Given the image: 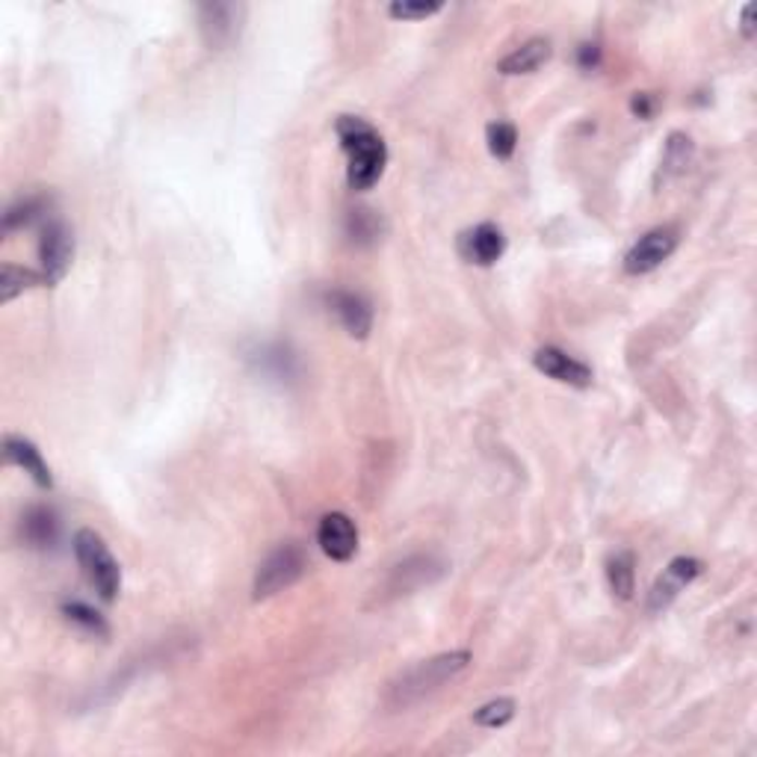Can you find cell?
<instances>
[{
	"label": "cell",
	"instance_id": "83f0119b",
	"mask_svg": "<svg viewBox=\"0 0 757 757\" xmlns=\"http://www.w3.org/2000/svg\"><path fill=\"white\" fill-rule=\"evenodd\" d=\"M740 30H743L746 39H755V7H752V3L743 7V22H740Z\"/></svg>",
	"mask_w": 757,
	"mask_h": 757
},
{
	"label": "cell",
	"instance_id": "9c48e42d",
	"mask_svg": "<svg viewBox=\"0 0 757 757\" xmlns=\"http://www.w3.org/2000/svg\"><path fill=\"white\" fill-rule=\"evenodd\" d=\"M459 252L476 266H495L506 252V234L495 222H480L459 237Z\"/></svg>",
	"mask_w": 757,
	"mask_h": 757
},
{
	"label": "cell",
	"instance_id": "3957f363",
	"mask_svg": "<svg viewBox=\"0 0 757 757\" xmlns=\"http://www.w3.org/2000/svg\"><path fill=\"white\" fill-rule=\"evenodd\" d=\"M74 554L84 568L86 580L92 583V590L101 595V600L113 604L122 592V568L116 557L110 554L107 542L95 530H77L74 533Z\"/></svg>",
	"mask_w": 757,
	"mask_h": 757
},
{
	"label": "cell",
	"instance_id": "e0dca14e",
	"mask_svg": "<svg viewBox=\"0 0 757 757\" xmlns=\"http://www.w3.org/2000/svg\"><path fill=\"white\" fill-rule=\"evenodd\" d=\"M607 583L612 595L619 600H631L636 592V559L631 550H619L616 557L607 559Z\"/></svg>",
	"mask_w": 757,
	"mask_h": 757
},
{
	"label": "cell",
	"instance_id": "ba28073f",
	"mask_svg": "<svg viewBox=\"0 0 757 757\" xmlns=\"http://www.w3.org/2000/svg\"><path fill=\"white\" fill-rule=\"evenodd\" d=\"M705 571V566L698 562L695 557H678L672 559L669 566L662 568V574L657 580H654L651 586V595H648V610L651 612H660L666 610L669 604H672L681 592L693 583L698 574Z\"/></svg>",
	"mask_w": 757,
	"mask_h": 757
},
{
	"label": "cell",
	"instance_id": "603a6c76",
	"mask_svg": "<svg viewBox=\"0 0 757 757\" xmlns=\"http://www.w3.org/2000/svg\"><path fill=\"white\" fill-rule=\"evenodd\" d=\"M516 710L518 705L512 698H495V702H488L473 713V722L480 728H504L516 719Z\"/></svg>",
	"mask_w": 757,
	"mask_h": 757
},
{
	"label": "cell",
	"instance_id": "277c9868",
	"mask_svg": "<svg viewBox=\"0 0 757 757\" xmlns=\"http://www.w3.org/2000/svg\"><path fill=\"white\" fill-rule=\"evenodd\" d=\"M308 571V554L306 547L299 542H284L263 559L258 566V574H255V586H252V598L255 600H266L278 595V592L290 590L294 583L302 580V574Z\"/></svg>",
	"mask_w": 757,
	"mask_h": 757
},
{
	"label": "cell",
	"instance_id": "ac0fdd59",
	"mask_svg": "<svg viewBox=\"0 0 757 757\" xmlns=\"http://www.w3.org/2000/svg\"><path fill=\"white\" fill-rule=\"evenodd\" d=\"M693 154H695L693 139L686 137V134H681V131L669 134V139H666V151H662L660 178L669 181L674 178V175H684L686 169H690V163H693Z\"/></svg>",
	"mask_w": 757,
	"mask_h": 757
},
{
	"label": "cell",
	"instance_id": "44dd1931",
	"mask_svg": "<svg viewBox=\"0 0 757 757\" xmlns=\"http://www.w3.org/2000/svg\"><path fill=\"white\" fill-rule=\"evenodd\" d=\"M347 234H349V240L358 243V246L376 243L378 234H382V220H378V213L370 211V208H356V211H349Z\"/></svg>",
	"mask_w": 757,
	"mask_h": 757
},
{
	"label": "cell",
	"instance_id": "5b68a950",
	"mask_svg": "<svg viewBox=\"0 0 757 757\" xmlns=\"http://www.w3.org/2000/svg\"><path fill=\"white\" fill-rule=\"evenodd\" d=\"M74 258V234L63 220L45 222L42 237H39V263H42L45 284L63 282Z\"/></svg>",
	"mask_w": 757,
	"mask_h": 757
},
{
	"label": "cell",
	"instance_id": "ffe728a7",
	"mask_svg": "<svg viewBox=\"0 0 757 757\" xmlns=\"http://www.w3.org/2000/svg\"><path fill=\"white\" fill-rule=\"evenodd\" d=\"M51 208V199L48 196H30V199H22L12 204L10 211L3 213V232L12 234L18 228H27L36 220H42L45 213Z\"/></svg>",
	"mask_w": 757,
	"mask_h": 757
},
{
	"label": "cell",
	"instance_id": "484cf974",
	"mask_svg": "<svg viewBox=\"0 0 757 757\" xmlns=\"http://www.w3.org/2000/svg\"><path fill=\"white\" fill-rule=\"evenodd\" d=\"M631 113L636 119H654V113H657V95L651 92H636L631 98Z\"/></svg>",
	"mask_w": 757,
	"mask_h": 757
},
{
	"label": "cell",
	"instance_id": "2e32d148",
	"mask_svg": "<svg viewBox=\"0 0 757 757\" xmlns=\"http://www.w3.org/2000/svg\"><path fill=\"white\" fill-rule=\"evenodd\" d=\"M550 53H554V45H550V39H542V36H536V39H530V42H524L521 48H516V51L509 53V57H504V60L497 63V72L533 74L536 69H542V65L550 60Z\"/></svg>",
	"mask_w": 757,
	"mask_h": 757
},
{
	"label": "cell",
	"instance_id": "d6986e66",
	"mask_svg": "<svg viewBox=\"0 0 757 757\" xmlns=\"http://www.w3.org/2000/svg\"><path fill=\"white\" fill-rule=\"evenodd\" d=\"M39 284H45L42 273L27 270V266H15V263H3V270H0V302H12L15 296L27 294Z\"/></svg>",
	"mask_w": 757,
	"mask_h": 757
},
{
	"label": "cell",
	"instance_id": "8fae6325",
	"mask_svg": "<svg viewBox=\"0 0 757 757\" xmlns=\"http://www.w3.org/2000/svg\"><path fill=\"white\" fill-rule=\"evenodd\" d=\"M328 306H332V311L340 320V326L347 328L349 337L364 340L373 332V306H370L364 296L356 294V290H332L328 294Z\"/></svg>",
	"mask_w": 757,
	"mask_h": 757
},
{
	"label": "cell",
	"instance_id": "5bb4252c",
	"mask_svg": "<svg viewBox=\"0 0 757 757\" xmlns=\"http://www.w3.org/2000/svg\"><path fill=\"white\" fill-rule=\"evenodd\" d=\"M18 533L24 545L33 550H48L60 538V518L51 506H30L18 521Z\"/></svg>",
	"mask_w": 757,
	"mask_h": 757
},
{
	"label": "cell",
	"instance_id": "4fadbf2b",
	"mask_svg": "<svg viewBox=\"0 0 757 757\" xmlns=\"http://www.w3.org/2000/svg\"><path fill=\"white\" fill-rule=\"evenodd\" d=\"M243 7H234V3H204L199 7V22H201V36L211 48H222L225 42H232L234 33H237V18H240Z\"/></svg>",
	"mask_w": 757,
	"mask_h": 757
},
{
	"label": "cell",
	"instance_id": "9a60e30c",
	"mask_svg": "<svg viewBox=\"0 0 757 757\" xmlns=\"http://www.w3.org/2000/svg\"><path fill=\"white\" fill-rule=\"evenodd\" d=\"M444 574V562H435L432 557H418L402 562L390 571V578L385 580V592L390 595H409V592L421 590L423 583H432Z\"/></svg>",
	"mask_w": 757,
	"mask_h": 757
},
{
	"label": "cell",
	"instance_id": "d4e9b609",
	"mask_svg": "<svg viewBox=\"0 0 757 757\" xmlns=\"http://www.w3.org/2000/svg\"><path fill=\"white\" fill-rule=\"evenodd\" d=\"M444 10V3H414V0H402V3H390L388 15L397 22H423L430 15H438Z\"/></svg>",
	"mask_w": 757,
	"mask_h": 757
},
{
	"label": "cell",
	"instance_id": "cb8c5ba5",
	"mask_svg": "<svg viewBox=\"0 0 757 757\" xmlns=\"http://www.w3.org/2000/svg\"><path fill=\"white\" fill-rule=\"evenodd\" d=\"M63 616L72 624H77L80 631L92 633V636H110V628H107V621L98 616V612L92 610V607H86V604H80V600H72V604H63Z\"/></svg>",
	"mask_w": 757,
	"mask_h": 757
},
{
	"label": "cell",
	"instance_id": "30bf717a",
	"mask_svg": "<svg viewBox=\"0 0 757 757\" xmlns=\"http://www.w3.org/2000/svg\"><path fill=\"white\" fill-rule=\"evenodd\" d=\"M533 364L536 370H542L545 376H550L554 382H562V385H571V388H590L592 385V368L583 364L574 356H568L557 347H542L536 349L533 356Z\"/></svg>",
	"mask_w": 757,
	"mask_h": 757
},
{
	"label": "cell",
	"instance_id": "8992f818",
	"mask_svg": "<svg viewBox=\"0 0 757 757\" xmlns=\"http://www.w3.org/2000/svg\"><path fill=\"white\" fill-rule=\"evenodd\" d=\"M678 228L672 225H660L654 228L645 237L633 243V249L624 255V273L628 275H648L654 273L657 266H662V261H669L672 252L678 249Z\"/></svg>",
	"mask_w": 757,
	"mask_h": 757
},
{
	"label": "cell",
	"instance_id": "4316f807",
	"mask_svg": "<svg viewBox=\"0 0 757 757\" xmlns=\"http://www.w3.org/2000/svg\"><path fill=\"white\" fill-rule=\"evenodd\" d=\"M578 65L583 72H595L600 65V45L598 42H583L578 48Z\"/></svg>",
	"mask_w": 757,
	"mask_h": 757
},
{
	"label": "cell",
	"instance_id": "7a4b0ae2",
	"mask_svg": "<svg viewBox=\"0 0 757 757\" xmlns=\"http://www.w3.org/2000/svg\"><path fill=\"white\" fill-rule=\"evenodd\" d=\"M468 662H471V651H447L432 657V660H421L418 666L397 674V681H390L385 702L394 710H406V707L418 705L426 695L442 690L456 674L464 672Z\"/></svg>",
	"mask_w": 757,
	"mask_h": 757
},
{
	"label": "cell",
	"instance_id": "7c38bea8",
	"mask_svg": "<svg viewBox=\"0 0 757 757\" xmlns=\"http://www.w3.org/2000/svg\"><path fill=\"white\" fill-rule=\"evenodd\" d=\"M3 456H7V462L10 464L22 468L24 473H30L33 483L39 485V488H48V492H51V468H48V462L42 459V452H39L36 444L22 438V435H7V438H3Z\"/></svg>",
	"mask_w": 757,
	"mask_h": 757
},
{
	"label": "cell",
	"instance_id": "52a82bcc",
	"mask_svg": "<svg viewBox=\"0 0 757 757\" xmlns=\"http://www.w3.org/2000/svg\"><path fill=\"white\" fill-rule=\"evenodd\" d=\"M317 545L335 562H349L358 554V526L344 512H326L317 524Z\"/></svg>",
	"mask_w": 757,
	"mask_h": 757
},
{
	"label": "cell",
	"instance_id": "6da1fadb",
	"mask_svg": "<svg viewBox=\"0 0 757 757\" xmlns=\"http://www.w3.org/2000/svg\"><path fill=\"white\" fill-rule=\"evenodd\" d=\"M337 139L340 148L347 154V184L358 193L373 189L378 178L385 175L388 166V146L385 139L378 137V131L370 122L358 116H340L337 119Z\"/></svg>",
	"mask_w": 757,
	"mask_h": 757
},
{
	"label": "cell",
	"instance_id": "7402d4cb",
	"mask_svg": "<svg viewBox=\"0 0 757 757\" xmlns=\"http://www.w3.org/2000/svg\"><path fill=\"white\" fill-rule=\"evenodd\" d=\"M485 142H488L492 158L509 160L518 148V127L512 122H492L485 127Z\"/></svg>",
	"mask_w": 757,
	"mask_h": 757
}]
</instances>
